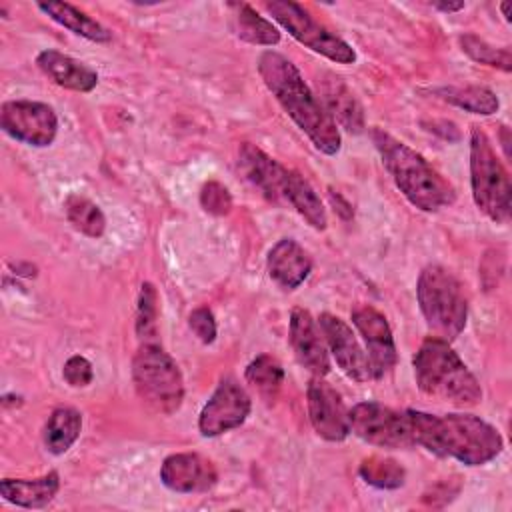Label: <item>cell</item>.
Instances as JSON below:
<instances>
[{"instance_id":"obj_12","label":"cell","mask_w":512,"mask_h":512,"mask_svg":"<svg viewBox=\"0 0 512 512\" xmlns=\"http://www.w3.org/2000/svg\"><path fill=\"white\" fill-rule=\"evenodd\" d=\"M308 416L314 432L328 442H342L350 434L348 410L342 396L322 378L314 376L306 390Z\"/></svg>"},{"instance_id":"obj_6","label":"cell","mask_w":512,"mask_h":512,"mask_svg":"<svg viewBox=\"0 0 512 512\" xmlns=\"http://www.w3.org/2000/svg\"><path fill=\"white\" fill-rule=\"evenodd\" d=\"M132 382L140 400L158 414H174L184 400V378L172 356L156 342H142L132 358Z\"/></svg>"},{"instance_id":"obj_36","label":"cell","mask_w":512,"mask_h":512,"mask_svg":"<svg viewBox=\"0 0 512 512\" xmlns=\"http://www.w3.org/2000/svg\"><path fill=\"white\" fill-rule=\"evenodd\" d=\"M502 128V146H504V152L508 156V128L506 126H500Z\"/></svg>"},{"instance_id":"obj_34","label":"cell","mask_w":512,"mask_h":512,"mask_svg":"<svg viewBox=\"0 0 512 512\" xmlns=\"http://www.w3.org/2000/svg\"><path fill=\"white\" fill-rule=\"evenodd\" d=\"M62 376L72 388H84L92 382L94 370H92V364H90L88 358H84L80 354H74L66 360Z\"/></svg>"},{"instance_id":"obj_3","label":"cell","mask_w":512,"mask_h":512,"mask_svg":"<svg viewBox=\"0 0 512 512\" xmlns=\"http://www.w3.org/2000/svg\"><path fill=\"white\" fill-rule=\"evenodd\" d=\"M372 142L406 200L422 212H438L456 200L454 186L428 160L382 128L372 130Z\"/></svg>"},{"instance_id":"obj_13","label":"cell","mask_w":512,"mask_h":512,"mask_svg":"<svg viewBox=\"0 0 512 512\" xmlns=\"http://www.w3.org/2000/svg\"><path fill=\"white\" fill-rule=\"evenodd\" d=\"M352 322L364 338L372 378H384L396 364V344L386 316L374 306L364 304L352 310Z\"/></svg>"},{"instance_id":"obj_26","label":"cell","mask_w":512,"mask_h":512,"mask_svg":"<svg viewBox=\"0 0 512 512\" xmlns=\"http://www.w3.org/2000/svg\"><path fill=\"white\" fill-rule=\"evenodd\" d=\"M434 94L470 114L492 116L500 108L498 96L486 86H442L434 88Z\"/></svg>"},{"instance_id":"obj_30","label":"cell","mask_w":512,"mask_h":512,"mask_svg":"<svg viewBox=\"0 0 512 512\" xmlns=\"http://www.w3.org/2000/svg\"><path fill=\"white\" fill-rule=\"evenodd\" d=\"M460 46L462 50L480 64L498 68L502 72H510L512 68V56H510V48H496L492 44H488L486 40L478 38L476 34H462L460 36Z\"/></svg>"},{"instance_id":"obj_2","label":"cell","mask_w":512,"mask_h":512,"mask_svg":"<svg viewBox=\"0 0 512 512\" xmlns=\"http://www.w3.org/2000/svg\"><path fill=\"white\" fill-rule=\"evenodd\" d=\"M416 446L436 456L454 458L466 466H482L494 460L504 440L500 432L474 414H428L406 410Z\"/></svg>"},{"instance_id":"obj_17","label":"cell","mask_w":512,"mask_h":512,"mask_svg":"<svg viewBox=\"0 0 512 512\" xmlns=\"http://www.w3.org/2000/svg\"><path fill=\"white\" fill-rule=\"evenodd\" d=\"M238 168L244 178L268 200L284 202V186L290 168L282 166L278 160L250 142H242L238 148Z\"/></svg>"},{"instance_id":"obj_8","label":"cell","mask_w":512,"mask_h":512,"mask_svg":"<svg viewBox=\"0 0 512 512\" xmlns=\"http://www.w3.org/2000/svg\"><path fill=\"white\" fill-rule=\"evenodd\" d=\"M264 8L294 40H298L312 52L338 64L356 62V50L344 38L336 36L318 20H314L310 12L298 2L272 0V2H264Z\"/></svg>"},{"instance_id":"obj_1","label":"cell","mask_w":512,"mask_h":512,"mask_svg":"<svg viewBox=\"0 0 512 512\" xmlns=\"http://www.w3.org/2000/svg\"><path fill=\"white\" fill-rule=\"evenodd\" d=\"M258 72L282 110L310 138L314 148L326 156L338 154L342 146L340 130L294 62L284 54L266 50L258 58Z\"/></svg>"},{"instance_id":"obj_11","label":"cell","mask_w":512,"mask_h":512,"mask_svg":"<svg viewBox=\"0 0 512 512\" xmlns=\"http://www.w3.org/2000/svg\"><path fill=\"white\" fill-rule=\"evenodd\" d=\"M252 410L248 392L234 378H222L198 416V430L206 438L230 432L246 422Z\"/></svg>"},{"instance_id":"obj_9","label":"cell","mask_w":512,"mask_h":512,"mask_svg":"<svg viewBox=\"0 0 512 512\" xmlns=\"http://www.w3.org/2000/svg\"><path fill=\"white\" fill-rule=\"evenodd\" d=\"M350 432L378 448H412L408 412L392 410L378 402H358L348 410Z\"/></svg>"},{"instance_id":"obj_24","label":"cell","mask_w":512,"mask_h":512,"mask_svg":"<svg viewBox=\"0 0 512 512\" xmlns=\"http://www.w3.org/2000/svg\"><path fill=\"white\" fill-rule=\"evenodd\" d=\"M82 430V414L76 408L62 406L52 410L44 426V446L50 454H64L78 440Z\"/></svg>"},{"instance_id":"obj_28","label":"cell","mask_w":512,"mask_h":512,"mask_svg":"<svg viewBox=\"0 0 512 512\" xmlns=\"http://www.w3.org/2000/svg\"><path fill=\"white\" fill-rule=\"evenodd\" d=\"M64 212L68 222L90 238H100L106 230V216L98 204L80 194H70L64 200Z\"/></svg>"},{"instance_id":"obj_37","label":"cell","mask_w":512,"mask_h":512,"mask_svg":"<svg viewBox=\"0 0 512 512\" xmlns=\"http://www.w3.org/2000/svg\"><path fill=\"white\" fill-rule=\"evenodd\" d=\"M500 10H502V16L508 20V16H510V14H508V2H502V4H500Z\"/></svg>"},{"instance_id":"obj_31","label":"cell","mask_w":512,"mask_h":512,"mask_svg":"<svg viewBox=\"0 0 512 512\" xmlns=\"http://www.w3.org/2000/svg\"><path fill=\"white\" fill-rule=\"evenodd\" d=\"M136 334L142 342H154L158 334V292L150 282H144L138 294Z\"/></svg>"},{"instance_id":"obj_20","label":"cell","mask_w":512,"mask_h":512,"mask_svg":"<svg viewBox=\"0 0 512 512\" xmlns=\"http://www.w3.org/2000/svg\"><path fill=\"white\" fill-rule=\"evenodd\" d=\"M36 64L52 82L66 90L90 92L98 84L96 70L58 50H42L36 56Z\"/></svg>"},{"instance_id":"obj_19","label":"cell","mask_w":512,"mask_h":512,"mask_svg":"<svg viewBox=\"0 0 512 512\" xmlns=\"http://www.w3.org/2000/svg\"><path fill=\"white\" fill-rule=\"evenodd\" d=\"M322 104L326 112L332 116L336 124H340L344 130L352 134H360L364 130V110L358 98L352 94V90L344 84L340 76L326 74L318 80Z\"/></svg>"},{"instance_id":"obj_35","label":"cell","mask_w":512,"mask_h":512,"mask_svg":"<svg viewBox=\"0 0 512 512\" xmlns=\"http://www.w3.org/2000/svg\"><path fill=\"white\" fill-rule=\"evenodd\" d=\"M432 6L440 12H458L464 10V2H432Z\"/></svg>"},{"instance_id":"obj_5","label":"cell","mask_w":512,"mask_h":512,"mask_svg":"<svg viewBox=\"0 0 512 512\" xmlns=\"http://www.w3.org/2000/svg\"><path fill=\"white\" fill-rule=\"evenodd\" d=\"M420 312L436 338L452 342L468 320V300L458 278L440 264L422 268L416 282Z\"/></svg>"},{"instance_id":"obj_7","label":"cell","mask_w":512,"mask_h":512,"mask_svg":"<svg viewBox=\"0 0 512 512\" xmlns=\"http://www.w3.org/2000/svg\"><path fill=\"white\" fill-rule=\"evenodd\" d=\"M470 186L480 212L500 224L510 220V178L480 126H472L470 130Z\"/></svg>"},{"instance_id":"obj_21","label":"cell","mask_w":512,"mask_h":512,"mask_svg":"<svg viewBox=\"0 0 512 512\" xmlns=\"http://www.w3.org/2000/svg\"><path fill=\"white\" fill-rule=\"evenodd\" d=\"M60 490V476L56 470L38 478H4L0 482V496L20 508H44Z\"/></svg>"},{"instance_id":"obj_14","label":"cell","mask_w":512,"mask_h":512,"mask_svg":"<svg viewBox=\"0 0 512 512\" xmlns=\"http://www.w3.org/2000/svg\"><path fill=\"white\" fill-rule=\"evenodd\" d=\"M316 322L320 326V332L324 336L328 352H332L340 370L354 382L372 380L368 356L362 350V346L358 344L352 328L342 318H338L330 312H322Z\"/></svg>"},{"instance_id":"obj_29","label":"cell","mask_w":512,"mask_h":512,"mask_svg":"<svg viewBox=\"0 0 512 512\" xmlns=\"http://www.w3.org/2000/svg\"><path fill=\"white\" fill-rule=\"evenodd\" d=\"M358 474L366 484L380 490H396L404 484L406 478V470L394 458L380 454L364 458L358 468Z\"/></svg>"},{"instance_id":"obj_10","label":"cell","mask_w":512,"mask_h":512,"mask_svg":"<svg viewBox=\"0 0 512 512\" xmlns=\"http://www.w3.org/2000/svg\"><path fill=\"white\" fill-rule=\"evenodd\" d=\"M2 130L28 146H50L58 132V116L52 106L34 100H8L0 108Z\"/></svg>"},{"instance_id":"obj_22","label":"cell","mask_w":512,"mask_h":512,"mask_svg":"<svg viewBox=\"0 0 512 512\" xmlns=\"http://www.w3.org/2000/svg\"><path fill=\"white\" fill-rule=\"evenodd\" d=\"M284 202H288L314 230H326L328 226L326 208L320 196L316 194V190L310 186V182L296 170H288V178L284 186Z\"/></svg>"},{"instance_id":"obj_23","label":"cell","mask_w":512,"mask_h":512,"mask_svg":"<svg viewBox=\"0 0 512 512\" xmlns=\"http://www.w3.org/2000/svg\"><path fill=\"white\" fill-rule=\"evenodd\" d=\"M38 8L50 16L54 22H58L60 26H64L66 30L90 40V42H110L112 40V32L102 26L98 20L90 18L86 12H82L80 8L68 4V2H40Z\"/></svg>"},{"instance_id":"obj_27","label":"cell","mask_w":512,"mask_h":512,"mask_svg":"<svg viewBox=\"0 0 512 512\" xmlns=\"http://www.w3.org/2000/svg\"><path fill=\"white\" fill-rule=\"evenodd\" d=\"M246 382L266 400L274 402L282 384H284V368L282 364L270 356V354H260L256 356L248 366H246Z\"/></svg>"},{"instance_id":"obj_33","label":"cell","mask_w":512,"mask_h":512,"mask_svg":"<svg viewBox=\"0 0 512 512\" xmlns=\"http://www.w3.org/2000/svg\"><path fill=\"white\" fill-rule=\"evenodd\" d=\"M188 326L202 344H212L216 340V332H218L216 318L208 306H200L192 310L188 316Z\"/></svg>"},{"instance_id":"obj_25","label":"cell","mask_w":512,"mask_h":512,"mask_svg":"<svg viewBox=\"0 0 512 512\" xmlns=\"http://www.w3.org/2000/svg\"><path fill=\"white\" fill-rule=\"evenodd\" d=\"M228 8L234 10V32L240 40L258 46H274L280 42L278 28L270 20L262 18L250 4L234 2L228 4Z\"/></svg>"},{"instance_id":"obj_16","label":"cell","mask_w":512,"mask_h":512,"mask_svg":"<svg viewBox=\"0 0 512 512\" xmlns=\"http://www.w3.org/2000/svg\"><path fill=\"white\" fill-rule=\"evenodd\" d=\"M290 346L300 362L312 376H326L330 372V356L318 322L304 308H294L290 314Z\"/></svg>"},{"instance_id":"obj_18","label":"cell","mask_w":512,"mask_h":512,"mask_svg":"<svg viewBox=\"0 0 512 512\" xmlns=\"http://www.w3.org/2000/svg\"><path fill=\"white\" fill-rule=\"evenodd\" d=\"M268 274L284 290L298 288L312 272L308 252L292 238L278 240L268 252Z\"/></svg>"},{"instance_id":"obj_15","label":"cell","mask_w":512,"mask_h":512,"mask_svg":"<svg viewBox=\"0 0 512 512\" xmlns=\"http://www.w3.org/2000/svg\"><path fill=\"white\" fill-rule=\"evenodd\" d=\"M160 480L172 492L194 494L210 490L218 482V472L214 462L198 452H176L164 458Z\"/></svg>"},{"instance_id":"obj_4","label":"cell","mask_w":512,"mask_h":512,"mask_svg":"<svg viewBox=\"0 0 512 512\" xmlns=\"http://www.w3.org/2000/svg\"><path fill=\"white\" fill-rule=\"evenodd\" d=\"M414 378L422 394L438 402H450L466 408L482 400V388L450 342L430 336L412 358Z\"/></svg>"},{"instance_id":"obj_32","label":"cell","mask_w":512,"mask_h":512,"mask_svg":"<svg viewBox=\"0 0 512 512\" xmlns=\"http://www.w3.org/2000/svg\"><path fill=\"white\" fill-rule=\"evenodd\" d=\"M200 206L212 216H226L232 210V194L218 180H210L200 190Z\"/></svg>"}]
</instances>
